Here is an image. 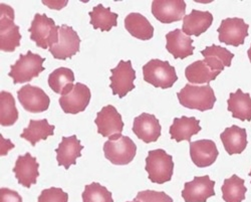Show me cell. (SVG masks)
<instances>
[{
	"label": "cell",
	"instance_id": "1",
	"mask_svg": "<svg viewBox=\"0 0 251 202\" xmlns=\"http://www.w3.org/2000/svg\"><path fill=\"white\" fill-rule=\"evenodd\" d=\"M177 97L183 107L201 112L211 110L216 102L214 91L209 84L205 86L187 84Z\"/></svg>",
	"mask_w": 251,
	"mask_h": 202
},
{
	"label": "cell",
	"instance_id": "2",
	"mask_svg": "<svg viewBox=\"0 0 251 202\" xmlns=\"http://www.w3.org/2000/svg\"><path fill=\"white\" fill-rule=\"evenodd\" d=\"M174 162L171 155L163 149L149 151L146 158V171L151 182L163 184L168 182L173 176Z\"/></svg>",
	"mask_w": 251,
	"mask_h": 202
},
{
	"label": "cell",
	"instance_id": "3",
	"mask_svg": "<svg viewBox=\"0 0 251 202\" xmlns=\"http://www.w3.org/2000/svg\"><path fill=\"white\" fill-rule=\"evenodd\" d=\"M143 76L145 82L161 89L173 87L178 79L175 68L167 60L158 58L151 59L143 67Z\"/></svg>",
	"mask_w": 251,
	"mask_h": 202
},
{
	"label": "cell",
	"instance_id": "4",
	"mask_svg": "<svg viewBox=\"0 0 251 202\" xmlns=\"http://www.w3.org/2000/svg\"><path fill=\"white\" fill-rule=\"evenodd\" d=\"M46 58L30 50L26 54H20L17 62L10 67L9 76L12 77L14 84L28 83L45 71L44 63Z\"/></svg>",
	"mask_w": 251,
	"mask_h": 202
},
{
	"label": "cell",
	"instance_id": "5",
	"mask_svg": "<svg viewBox=\"0 0 251 202\" xmlns=\"http://www.w3.org/2000/svg\"><path fill=\"white\" fill-rule=\"evenodd\" d=\"M59 26L55 25L54 20L47 16V14L36 13L31 23L28 31L31 40L37 47L47 50L53 47L58 39Z\"/></svg>",
	"mask_w": 251,
	"mask_h": 202
},
{
	"label": "cell",
	"instance_id": "6",
	"mask_svg": "<svg viewBox=\"0 0 251 202\" xmlns=\"http://www.w3.org/2000/svg\"><path fill=\"white\" fill-rule=\"evenodd\" d=\"M0 50L5 52H13L20 46L22 34L19 26L14 24L13 8L7 4H0Z\"/></svg>",
	"mask_w": 251,
	"mask_h": 202
},
{
	"label": "cell",
	"instance_id": "7",
	"mask_svg": "<svg viewBox=\"0 0 251 202\" xmlns=\"http://www.w3.org/2000/svg\"><path fill=\"white\" fill-rule=\"evenodd\" d=\"M104 156L115 165H128L136 156L137 146L128 136L110 138L103 144Z\"/></svg>",
	"mask_w": 251,
	"mask_h": 202
},
{
	"label": "cell",
	"instance_id": "8",
	"mask_svg": "<svg viewBox=\"0 0 251 202\" xmlns=\"http://www.w3.org/2000/svg\"><path fill=\"white\" fill-rule=\"evenodd\" d=\"M80 38L70 25L59 26L57 43L49 50L56 59H67L79 51Z\"/></svg>",
	"mask_w": 251,
	"mask_h": 202
},
{
	"label": "cell",
	"instance_id": "9",
	"mask_svg": "<svg viewBox=\"0 0 251 202\" xmlns=\"http://www.w3.org/2000/svg\"><path fill=\"white\" fill-rule=\"evenodd\" d=\"M112 76L110 77V88L114 95L124 98L128 93L135 89L134 80L136 79V72L132 67L131 60H121L119 65L111 70Z\"/></svg>",
	"mask_w": 251,
	"mask_h": 202
},
{
	"label": "cell",
	"instance_id": "10",
	"mask_svg": "<svg viewBox=\"0 0 251 202\" xmlns=\"http://www.w3.org/2000/svg\"><path fill=\"white\" fill-rule=\"evenodd\" d=\"M249 25L245 24L242 18L231 17L223 19L218 28L219 42L238 47L244 44V40L248 35Z\"/></svg>",
	"mask_w": 251,
	"mask_h": 202
},
{
	"label": "cell",
	"instance_id": "11",
	"mask_svg": "<svg viewBox=\"0 0 251 202\" xmlns=\"http://www.w3.org/2000/svg\"><path fill=\"white\" fill-rule=\"evenodd\" d=\"M95 123L98 127V133L102 137L116 138L122 136L124 129V122L121 114L112 106L103 107L97 116Z\"/></svg>",
	"mask_w": 251,
	"mask_h": 202
},
{
	"label": "cell",
	"instance_id": "12",
	"mask_svg": "<svg viewBox=\"0 0 251 202\" xmlns=\"http://www.w3.org/2000/svg\"><path fill=\"white\" fill-rule=\"evenodd\" d=\"M18 101L25 110L29 113H41L49 109L50 99L46 92L29 84L24 86L17 92Z\"/></svg>",
	"mask_w": 251,
	"mask_h": 202
},
{
	"label": "cell",
	"instance_id": "13",
	"mask_svg": "<svg viewBox=\"0 0 251 202\" xmlns=\"http://www.w3.org/2000/svg\"><path fill=\"white\" fill-rule=\"evenodd\" d=\"M91 98V90L86 85L76 83L69 94L61 96L59 105L67 114H78L87 109Z\"/></svg>",
	"mask_w": 251,
	"mask_h": 202
},
{
	"label": "cell",
	"instance_id": "14",
	"mask_svg": "<svg viewBox=\"0 0 251 202\" xmlns=\"http://www.w3.org/2000/svg\"><path fill=\"white\" fill-rule=\"evenodd\" d=\"M184 186L182 197L185 202H206L208 198L215 195V181L211 180L208 175L195 177Z\"/></svg>",
	"mask_w": 251,
	"mask_h": 202
},
{
	"label": "cell",
	"instance_id": "15",
	"mask_svg": "<svg viewBox=\"0 0 251 202\" xmlns=\"http://www.w3.org/2000/svg\"><path fill=\"white\" fill-rule=\"evenodd\" d=\"M186 3L183 0H155L152 13L163 24L176 23L185 17Z\"/></svg>",
	"mask_w": 251,
	"mask_h": 202
},
{
	"label": "cell",
	"instance_id": "16",
	"mask_svg": "<svg viewBox=\"0 0 251 202\" xmlns=\"http://www.w3.org/2000/svg\"><path fill=\"white\" fill-rule=\"evenodd\" d=\"M162 127L159 120L152 114L143 113L134 120L133 132L145 143H152L161 136Z\"/></svg>",
	"mask_w": 251,
	"mask_h": 202
},
{
	"label": "cell",
	"instance_id": "17",
	"mask_svg": "<svg viewBox=\"0 0 251 202\" xmlns=\"http://www.w3.org/2000/svg\"><path fill=\"white\" fill-rule=\"evenodd\" d=\"M39 164L36 162V158L32 157L29 153L18 156L13 172L19 184L26 188L36 183V179L39 176Z\"/></svg>",
	"mask_w": 251,
	"mask_h": 202
},
{
	"label": "cell",
	"instance_id": "18",
	"mask_svg": "<svg viewBox=\"0 0 251 202\" xmlns=\"http://www.w3.org/2000/svg\"><path fill=\"white\" fill-rule=\"evenodd\" d=\"M219 155L216 144L211 140H198L190 142V156L197 167L204 168L212 165Z\"/></svg>",
	"mask_w": 251,
	"mask_h": 202
},
{
	"label": "cell",
	"instance_id": "19",
	"mask_svg": "<svg viewBox=\"0 0 251 202\" xmlns=\"http://www.w3.org/2000/svg\"><path fill=\"white\" fill-rule=\"evenodd\" d=\"M166 50L175 58L184 59L194 52L193 39L186 35L181 29L177 28L166 34Z\"/></svg>",
	"mask_w": 251,
	"mask_h": 202
},
{
	"label": "cell",
	"instance_id": "20",
	"mask_svg": "<svg viewBox=\"0 0 251 202\" xmlns=\"http://www.w3.org/2000/svg\"><path fill=\"white\" fill-rule=\"evenodd\" d=\"M81 146L80 141L76 136L71 137H62L56 152V160L59 166H64L66 169H69L72 165L75 164L76 159L81 156Z\"/></svg>",
	"mask_w": 251,
	"mask_h": 202
},
{
	"label": "cell",
	"instance_id": "21",
	"mask_svg": "<svg viewBox=\"0 0 251 202\" xmlns=\"http://www.w3.org/2000/svg\"><path fill=\"white\" fill-rule=\"evenodd\" d=\"M212 23L213 15L210 12L193 9L183 18L182 31L188 36H199L211 26Z\"/></svg>",
	"mask_w": 251,
	"mask_h": 202
},
{
	"label": "cell",
	"instance_id": "22",
	"mask_svg": "<svg viewBox=\"0 0 251 202\" xmlns=\"http://www.w3.org/2000/svg\"><path fill=\"white\" fill-rule=\"evenodd\" d=\"M200 121L194 117L182 116L181 118H175L173 124L170 127L171 139L177 142L188 141L190 142L191 137L198 134L201 131Z\"/></svg>",
	"mask_w": 251,
	"mask_h": 202
},
{
	"label": "cell",
	"instance_id": "23",
	"mask_svg": "<svg viewBox=\"0 0 251 202\" xmlns=\"http://www.w3.org/2000/svg\"><path fill=\"white\" fill-rule=\"evenodd\" d=\"M221 141L226 152L229 155L240 154L247 146L246 130L236 125L226 128L220 135Z\"/></svg>",
	"mask_w": 251,
	"mask_h": 202
},
{
	"label": "cell",
	"instance_id": "24",
	"mask_svg": "<svg viewBox=\"0 0 251 202\" xmlns=\"http://www.w3.org/2000/svg\"><path fill=\"white\" fill-rule=\"evenodd\" d=\"M201 53L205 57V63L210 67L212 71L217 73H221L225 67L231 66L232 58L234 57V54L231 51L216 45L207 47L201 51Z\"/></svg>",
	"mask_w": 251,
	"mask_h": 202
},
{
	"label": "cell",
	"instance_id": "25",
	"mask_svg": "<svg viewBox=\"0 0 251 202\" xmlns=\"http://www.w3.org/2000/svg\"><path fill=\"white\" fill-rule=\"evenodd\" d=\"M125 27L131 35L142 40L151 39L154 35V27L149 20L141 13L132 12L125 19Z\"/></svg>",
	"mask_w": 251,
	"mask_h": 202
},
{
	"label": "cell",
	"instance_id": "26",
	"mask_svg": "<svg viewBox=\"0 0 251 202\" xmlns=\"http://www.w3.org/2000/svg\"><path fill=\"white\" fill-rule=\"evenodd\" d=\"M228 111L232 113V117L241 121H251V97L238 89L235 93L229 95Z\"/></svg>",
	"mask_w": 251,
	"mask_h": 202
},
{
	"label": "cell",
	"instance_id": "27",
	"mask_svg": "<svg viewBox=\"0 0 251 202\" xmlns=\"http://www.w3.org/2000/svg\"><path fill=\"white\" fill-rule=\"evenodd\" d=\"M220 73L214 72L210 69L205 60H197L195 63H192L190 66H188L185 70V76L188 82L194 85L201 84H209L211 80H214Z\"/></svg>",
	"mask_w": 251,
	"mask_h": 202
},
{
	"label": "cell",
	"instance_id": "28",
	"mask_svg": "<svg viewBox=\"0 0 251 202\" xmlns=\"http://www.w3.org/2000/svg\"><path fill=\"white\" fill-rule=\"evenodd\" d=\"M55 127L50 125L47 119L44 120H30L29 125L25 128L20 137L25 139L32 145L35 146L39 141L47 140L54 133Z\"/></svg>",
	"mask_w": 251,
	"mask_h": 202
},
{
	"label": "cell",
	"instance_id": "29",
	"mask_svg": "<svg viewBox=\"0 0 251 202\" xmlns=\"http://www.w3.org/2000/svg\"><path fill=\"white\" fill-rule=\"evenodd\" d=\"M75 74L71 69L58 68L49 76V86L56 93L65 96L75 86Z\"/></svg>",
	"mask_w": 251,
	"mask_h": 202
},
{
	"label": "cell",
	"instance_id": "30",
	"mask_svg": "<svg viewBox=\"0 0 251 202\" xmlns=\"http://www.w3.org/2000/svg\"><path fill=\"white\" fill-rule=\"evenodd\" d=\"M90 16L91 25L95 29L100 28L101 31H110L118 25V14L112 12L110 7H103L100 3L93 8L90 12Z\"/></svg>",
	"mask_w": 251,
	"mask_h": 202
},
{
	"label": "cell",
	"instance_id": "31",
	"mask_svg": "<svg viewBox=\"0 0 251 202\" xmlns=\"http://www.w3.org/2000/svg\"><path fill=\"white\" fill-rule=\"evenodd\" d=\"M221 190L222 198L225 202H242L245 199L247 188L244 185V179L239 178L237 175H232L224 180Z\"/></svg>",
	"mask_w": 251,
	"mask_h": 202
},
{
	"label": "cell",
	"instance_id": "32",
	"mask_svg": "<svg viewBox=\"0 0 251 202\" xmlns=\"http://www.w3.org/2000/svg\"><path fill=\"white\" fill-rule=\"evenodd\" d=\"M18 120V111L13 96L5 91L0 93V124L8 127L15 124Z\"/></svg>",
	"mask_w": 251,
	"mask_h": 202
},
{
	"label": "cell",
	"instance_id": "33",
	"mask_svg": "<svg viewBox=\"0 0 251 202\" xmlns=\"http://www.w3.org/2000/svg\"><path fill=\"white\" fill-rule=\"evenodd\" d=\"M82 202H114L112 193L100 183L86 185L82 192Z\"/></svg>",
	"mask_w": 251,
	"mask_h": 202
},
{
	"label": "cell",
	"instance_id": "34",
	"mask_svg": "<svg viewBox=\"0 0 251 202\" xmlns=\"http://www.w3.org/2000/svg\"><path fill=\"white\" fill-rule=\"evenodd\" d=\"M69 194L61 188L50 187L43 190L38 196L37 202H68Z\"/></svg>",
	"mask_w": 251,
	"mask_h": 202
},
{
	"label": "cell",
	"instance_id": "35",
	"mask_svg": "<svg viewBox=\"0 0 251 202\" xmlns=\"http://www.w3.org/2000/svg\"><path fill=\"white\" fill-rule=\"evenodd\" d=\"M136 199L140 202H173V199L168 194L154 190L140 191Z\"/></svg>",
	"mask_w": 251,
	"mask_h": 202
},
{
	"label": "cell",
	"instance_id": "36",
	"mask_svg": "<svg viewBox=\"0 0 251 202\" xmlns=\"http://www.w3.org/2000/svg\"><path fill=\"white\" fill-rule=\"evenodd\" d=\"M0 202H23V198L18 192L3 187L0 189Z\"/></svg>",
	"mask_w": 251,
	"mask_h": 202
},
{
	"label": "cell",
	"instance_id": "37",
	"mask_svg": "<svg viewBox=\"0 0 251 202\" xmlns=\"http://www.w3.org/2000/svg\"><path fill=\"white\" fill-rule=\"evenodd\" d=\"M44 3L51 8H54V9H60L64 7L65 5L68 4V1H62V2H56V1H52V2H48V1H44Z\"/></svg>",
	"mask_w": 251,
	"mask_h": 202
},
{
	"label": "cell",
	"instance_id": "38",
	"mask_svg": "<svg viewBox=\"0 0 251 202\" xmlns=\"http://www.w3.org/2000/svg\"><path fill=\"white\" fill-rule=\"evenodd\" d=\"M247 54H248L249 60H250V63H251V46H250V49L248 50V52H247Z\"/></svg>",
	"mask_w": 251,
	"mask_h": 202
},
{
	"label": "cell",
	"instance_id": "39",
	"mask_svg": "<svg viewBox=\"0 0 251 202\" xmlns=\"http://www.w3.org/2000/svg\"><path fill=\"white\" fill-rule=\"evenodd\" d=\"M128 202H140V201H138V200L135 198L133 201H128Z\"/></svg>",
	"mask_w": 251,
	"mask_h": 202
},
{
	"label": "cell",
	"instance_id": "40",
	"mask_svg": "<svg viewBox=\"0 0 251 202\" xmlns=\"http://www.w3.org/2000/svg\"><path fill=\"white\" fill-rule=\"evenodd\" d=\"M249 176H250V177H251V171H250V172H249Z\"/></svg>",
	"mask_w": 251,
	"mask_h": 202
}]
</instances>
